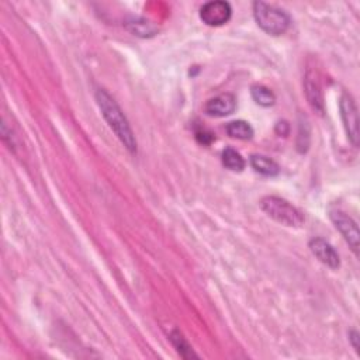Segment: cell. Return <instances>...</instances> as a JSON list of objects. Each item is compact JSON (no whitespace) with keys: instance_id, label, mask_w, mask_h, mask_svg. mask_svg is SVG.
Instances as JSON below:
<instances>
[{"instance_id":"cell-1","label":"cell","mask_w":360,"mask_h":360,"mask_svg":"<svg viewBox=\"0 0 360 360\" xmlns=\"http://www.w3.org/2000/svg\"><path fill=\"white\" fill-rule=\"evenodd\" d=\"M96 101L103 117H105V120L107 121L114 134L118 137L121 144L131 153H136L137 152L136 137L133 134L130 124H128L123 110L120 109L116 100L106 90L99 89L96 92Z\"/></svg>"},{"instance_id":"cell-2","label":"cell","mask_w":360,"mask_h":360,"mask_svg":"<svg viewBox=\"0 0 360 360\" xmlns=\"http://www.w3.org/2000/svg\"><path fill=\"white\" fill-rule=\"evenodd\" d=\"M261 209L276 222L286 227H301L304 224L303 213L287 200L276 196H266L261 200Z\"/></svg>"},{"instance_id":"cell-3","label":"cell","mask_w":360,"mask_h":360,"mask_svg":"<svg viewBox=\"0 0 360 360\" xmlns=\"http://www.w3.org/2000/svg\"><path fill=\"white\" fill-rule=\"evenodd\" d=\"M253 16L259 27L270 36L285 34L290 25V18L285 12L263 2L253 3Z\"/></svg>"},{"instance_id":"cell-4","label":"cell","mask_w":360,"mask_h":360,"mask_svg":"<svg viewBox=\"0 0 360 360\" xmlns=\"http://www.w3.org/2000/svg\"><path fill=\"white\" fill-rule=\"evenodd\" d=\"M329 218L333 222V225L337 227V229L342 234L345 241L349 244L355 255H359V228L357 224L341 209H329Z\"/></svg>"},{"instance_id":"cell-5","label":"cell","mask_w":360,"mask_h":360,"mask_svg":"<svg viewBox=\"0 0 360 360\" xmlns=\"http://www.w3.org/2000/svg\"><path fill=\"white\" fill-rule=\"evenodd\" d=\"M339 107H341V117L345 125L348 138L353 144V146H357L359 145V118H357V109L353 101V97L348 93H344L339 101Z\"/></svg>"},{"instance_id":"cell-6","label":"cell","mask_w":360,"mask_h":360,"mask_svg":"<svg viewBox=\"0 0 360 360\" xmlns=\"http://www.w3.org/2000/svg\"><path fill=\"white\" fill-rule=\"evenodd\" d=\"M231 14H233L231 5L228 2H221V0L205 3L200 10V18L203 23L211 25V27H218V25L228 23Z\"/></svg>"},{"instance_id":"cell-7","label":"cell","mask_w":360,"mask_h":360,"mask_svg":"<svg viewBox=\"0 0 360 360\" xmlns=\"http://www.w3.org/2000/svg\"><path fill=\"white\" fill-rule=\"evenodd\" d=\"M310 249L321 263L326 265L331 269H338L339 268V265H341L339 255L337 253L335 249L332 248V245L328 244L325 240H322V238L311 240L310 241Z\"/></svg>"},{"instance_id":"cell-8","label":"cell","mask_w":360,"mask_h":360,"mask_svg":"<svg viewBox=\"0 0 360 360\" xmlns=\"http://www.w3.org/2000/svg\"><path fill=\"white\" fill-rule=\"evenodd\" d=\"M304 88H305V96L313 110H316L318 114H324V96H322V89L318 81V76L313 70H307L305 73V81H304Z\"/></svg>"},{"instance_id":"cell-9","label":"cell","mask_w":360,"mask_h":360,"mask_svg":"<svg viewBox=\"0 0 360 360\" xmlns=\"http://www.w3.org/2000/svg\"><path fill=\"white\" fill-rule=\"evenodd\" d=\"M237 109V99L234 94L224 93L214 99H210L204 110L210 117H225L233 114Z\"/></svg>"},{"instance_id":"cell-10","label":"cell","mask_w":360,"mask_h":360,"mask_svg":"<svg viewBox=\"0 0 360 360\" xmlns=\"http://www.w3.org/2000/svg\"><path fill=\"white\" fill-rule=\"evenodd\" d=\"M250 165L256 172L263 175V176L272 177V176L279 175V172H280L279 165L274 161H272L270 158H266L263 155H252Z\"/></svg>"},{"instance_id":"cell-11","label":"cell","mask_w":360,"mask_h":360,"mask_svg":"<svg viewBox=\"0 0 360 360\" xmlns=\"http://www.w3.org/2000/svg\"><path fill=\"white\" fill-rule=\"evenodd\" d=\"M227 133L231 138H237V140H250L253 137V130L249 125V123L238 120L233 121L227 125Z\"/></svg>"},{"instance_id":"cell-12","label":"cell","mask_w":360,"mask_h":360,"mask_svg":"<svg viewBox=\"0 0 360 360\" xmlns=\"http://www.w3.org/2000/svg\"><path fill=\"white\" fill-rule=\"evenodd\" d=\"M222 164L227 169L233 172H242L245 169V161L241 153L233 148H227L222 152Z\"/></svg>"},{"instance_id":"cell-13","label":"cell","mask_w":360,"mask_h":360,"mask_svg":"<svg viewBox=\"0 0 360 360\" xmlns=\"http://www.w3.org/2000/svg\"><path fill=\"white\" fill-rule=\"evenodd\" d=\"M170 342L173 344V346L176 348L177 353L185 357V359H192V357H197V355L193 352L192 346L189 345V342L186 341V338L180 333L177 329L170 332Z\"/></svg>"},{"instance_id":"cell-14","label":"cell","mask_w":360,"mask_h":360,"mask_svg":"<svg viewBox=\"0 0 360 360\" xmlns=\"http://www.w3.org/2000/svg\"><path fill=\"white\" fill-rule=\"evenodd\" d=\"M250 93H252V99L262 107H270L274 105L276 97H274L273 92L270 89H268L266 86L255 85V86H252Z\"/></svg>"},{"instance_id":"cell-15","label":"cell","mask_w":360,"mask_h":360,"mask_svg":"<svg viewBox=\"0 0 360 360\" xmlns=\"http://www.w3.org/2000/svg\"><path fill=\"white\" fill-rule=\"evenodd\" d=\"M128 30L138 37H152V36L157 34L158 27L157 25H153L151 21H146L144 18H138V20H134L133 23L128 24Z\"/></svg>"},{"instance_id":"cell-16","label":"cell","mask_w":360,"mask_h":360,"mask_svg":"<svg viewBox=\"0 0 360 360\" xmlns=\"http://www.w3.org/2000/svg\"><path fill=\"white\" fill-rule=\"evenodd\" d=\"M196 137H197L198 142H201V144H204V145H209V144L214 140L213 134L205 133V131H198V133L196 134Z\"/></svg>"},{"instance_id":"cell-17","label":"cell","mask_w":360,"mask_h":360,"mask_svg":"<svg viewBox=\"0 0 360 360\" xmlns=\"http://www.w3.org/2000/svg\"><path fill=\"white\" fill-rule=\"evenodd\" d=\"M349 339H350L355 350L359 352V333H357L356 331H352V332L349 333Z\"/></svg>"}]
</instances>
